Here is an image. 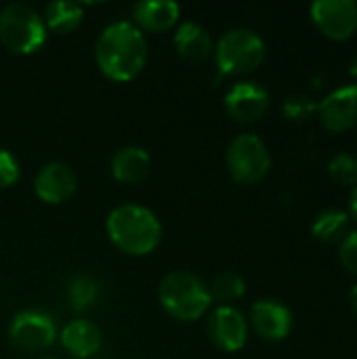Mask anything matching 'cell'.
I'll return each instance as SVG.
<instances>
[{
	"label": "cell",
	"mask_w": 357,
	"mask_h": 359,
	"mask_svg": "<svg viewBox=\"0 0 357 359\" xmlns=\"http://www.w3.org/2000/svg\"><path fill=\"white\" fill-rule=\"evenodd\" d=\"M112 244L130 257H145L154 252L162 240V223L158 215L135 202L116 206L105 221Z\"/></svg>",
	"instance_id": "obj_2"
},
{
	"label": "cell",
	"mask_w": 357,
	"mask_h": 359,
	"mask_svg": "<svg viewBox=\"0 0 357 359\" xmlns=\"http://www.w3.org/2000/svg\"><path fill=\"white\" fill-rule=\"evenodd\" d=\"M149 168H151V158H149L147 149H143L139 145L120 147L112 158L114 179L120 183H126V185L143 181L147 177Z\"/></svg>",
	"instance_id": "obj_17"
},
{
	"label": "cell",
	"mask_w": 357,
	"mask_h": 359,
	"mask_svg": "<svg viewBox=\"0 0 357 359\" xmlns=\"http://www.w3.org/2000/svg\"><path fill=\"white\" fill-rule=\"evenodd\" d=\"M44 25L55 34H72L84 19V6L74 0H55L44 6Z\"/></svg>",
	"instance_id": "obj_18"
},
{
	"label": "cell",
	"mask_w": 357,
	"mask_h": 359,
	"mask_svg": "<svg viewBox=\"0 0 357 359\" xmlns=\"http://www.w3.org/2000/svg\"><path fill=\"white\" fill-rule=\"evenodd\" d=\"M349 76H351V78H357V57L351 61V65H349Z\"/></svg>",
	"instance_id": "obj_27"
},
{
	"label": "cell",
	"mask_w": 357,
	"mask_h": 359,
	"mask_svg": "<svg viewBox=\"0 0 357 359\" xmlns=\"http://www.w3.org/2000/svg\"><path fill=\"white\" fill-rule=\"evenodd\" d=\"M210 341L223 351H240L248 341V322L242 311L231 305H219L206 322Z\"/></svg>",
	"instance_id": "obj_9"
},
{
	"label": "cell",
	"mask_w": 357,
	"mask_h": 359,
	"mask_svg": "<svg viewBox=\"0 0 357 359\" xmlns=\"http://www.w3.org/2000/svg\"><path fill=\"white\" fill-rule=\"evenodd\" d=\"M339 261H341V265H343L349 273L357 276V231L347 233V236L341 240Z\"/></svg>",
	"instance_id": "obj_25"
},
{
	"label": "cell",
	"mask_w": 357,
	"mask_h": 359,
	"mask_svg": "<svg viewBox=\"0 0 357 359\" xmlns=\"http://www.w3.org/2000/svg\"><path fill=\"white\" fill-rule=\"evenodd\" d=\"M173 40H175V46H177L179 55L185 61H191V63L208 59L213 55V50H215L210 32L204 25L196 23V21L181 23L179 29L175 32Z\"/></svg>",
	"instance_id": "obj_16"
},
{
	"label": "cell",
	"mask_w": 357,
	"mask_h": 359,
	"mask_svg": "<svg viewBox=\"0 0 357 359\" xmlns=\"http://www.w3.org/2000/svg\"><path fill=\"white\" fill-rule=\"evenodd\" d=\"M59 341L76 358H93L103 347V334L90 320H74L59 332Z\"/></svg>",
	"instance_id": "obj_15"
},
{
	"label": "cell",
	"mask_w": 357,
	"mask_h": 359,
	"mask_svg": "<svg viewBox=\"0 0 357 359\" xmlns=\"http://www.w3.org/2000/svg\"><path fill=\"white\" fill-rule=\"evenodd\" d=\"M316 27L330 40H349L357 32L356 0H316L309 8Z\"/></svg>",
	"instance_id": "obj_8"
},
{
	"label": "cell",
	"mask_w": 357,
	"mask_h": 359,
	"mask_svg": "<svg viewBox=\"0 0 357 359\" xmlns=\"http://www.w3.org/2000/svg\"><path fill=\"white\" fill-rule=\"evenodd\" d=\"M349 229V215L339 208L324 210L316 217L311 231L322 242H339L347 236Z\"/></svg>",
	"instance_id": "obj_19"
},
{
	"label": "cell",
	"mask_w": 357,
	"mask_h": 359,
	"mask_svg": "<svg viewBox=\"0 0 357 359\" xmlns=\"http://www.w3.org/2000/svg\"><path fill=\"white\" fill-rule=\"evenodd\" d=\"M46 25L42 15L25 4L11 2L0 11V42L15 55H32L46 40Z\"/></svg>",
	"instance_id": "obj_4"
},
{
	"label": "cell",
	"mask_w": 357,
	"mask_h": 359,
	"mask_svg": "<svg viewBox=\"0 0 357 359\" xmlns=\"http://www.w3.org/2000/svg\"><path fill=\"white\" fill-rule=\"evenodd\" d=\"M250 324L263 341H284L292 330L290 309L276 299H261L250 309Z\"/></svg>",
	"instance_id": "obj_13"
},
{
	"label": "cell",
	"mask_w": 357,
	"mask_h": 359,
	"mask_svg": "<svg viewBox=\"0 0 357 359\" xmlns=\"http://www.w3.org/2000/svg\"><path fill=\"white\" fill-rule=\"evenodd\" d=\"M19 175H21V164L15 158V154L0 147V189L13 187L19 181Z\"/></svg>",
	"instance_id": "obj_24"
},
{
	"label": "cell",
	"mask_w": 357,
	"mask_h": 359,
	"mask_svg": "<svg viewBox=\"0 0 357 359\" xmlns=\"http://www.w3.org/2000/svg\"><path fill=\"white\" fill-rule=\"evenodd\" d=\"M213 303L219 305H231L234 301H240L246 294V282L236 271H223L219 273L213 284L208 286Z\"/></svg>",
	"instance_id": "obj_20"
},
{
	"label": "cell",
	"mask_w": 357,
	"mask_h": 359,
	"mask_svg": "<svg viewBox=\"0 0 357 359\" xmlns=\"http://www.w3.org/2000/svg\"><path fill=\"white\" fill-rule=\"evenodd\" d=\"M328 175L335 183L345 185V187H356L357 185V158L349 154H337L328 162Z\"/></svg>",
	"instance_id": "obj_22"
},
{
	"label": "cell",
	"mask_w": 357,
	"mask_h": 359,
	"mask_svg": "<svg viewBox=\"0 0 357 359\" xmlns=\"http://www.w3.org/2000/svg\"><path fill=\"white\" fill-rule=\"evenodd\" d=\"M181 17V6L175 0H143L133 6V23L143 32H166Z\"/></svg>",
	"instance_id": "obj_14"
},
{
	"label": "cell",
	"mask_w": 357,
	"mask_h": 359,
	"mask_svg": "<svg viewBox=\"0 0 357 359\" xmlns=\"http://www.w3.org/2000/svg\"><path fill=\"white\" fill-rule=\"evenodd\" d=\"M282 111H284V116H286L288 120L301 122V120L311 118V116L318 111V105H316L314 99L307 97V95H290V97H286V101H284V105H282Z\"/></svg>",
	"instance_id": "obj_23"
},
{
	"label": "cell",
	"mask_w": 357,
	"mask_h": 359,
	"mask_svg": "<svg viewBox=\"0 0 357 359\" xmlns=\"http://www.w3.org/2000/svg\"><path fill=\"white\" fill-rule=\"evenodd\" d=\"M101 294V284L93 276H76L67 284V305L76 311L90 309Z\"/></svg>",
	"instance_id": "obj_21"
},
{
	"label": "cell",
	"mask_w": 357,
	"mask_h": 359,
	"mask_svg": "<svg viewBox=\"0 0 357 359\" xmlns=\"http://www.w3.org/2000/svg\"><path fill=\"white\" fill-rule=\"evenodd\" d=\"M322 124L332 133H345L357 126V84H347L330 95L318 105Z\"/></svg>",
	"instance_id": "obj_11"
},
{
	"label": "cell",
	"mask_w": 357,
	"mask_h": 359,
	"mask_svg": "<svg viewBox=\"0 0 357 359\" xmlns=\"http://www.w3.org/2000/svg\"><path fill=\"white\" fill-rule=\"evenodd\" d=\"M59 332L55 320L38 309H25L15 313L8 326V339L13 347L21 351H44L53 347Z\"/></svg>",
	"instance_id": "obj_7"
},
{
	"label": "cell",
	"mask_w": 357,
	"mask_h": 359,
	"mask_svg": "<svg viewBox=\"0 0 357 359\" xmlns=\"http://www.w3.org/2000/svg\"><path fill=\"white\" fill-rule=\"evenodd\" d=\"M351 215H353V219L357 221V185L353 187V191H351Z\"/></svg>",
	"instance_id": "obj_26"
},
{
	"label": "cell",
	"mask_w": 357,
	"mask_h": 359,
	"mask_svg": "<svg viewBox=\"0 0 357 359\" xmlns=\"http://www.w3.org/2000/svg\"><path fill=\"white\" fill-rule=\"evenodd\" d=\"M351 305H353V309H356L357 313V284L353 286V290H351Z\"/></svg>",
	"instance_id": "obj_28"
},
{
	"label": "cell",
	"mask_w": 357,
	"mask_h": 359,
	"mask_svg": "<svg viewBox=\"0 0 357 359\" xmlns=\"http://www.w3.org/2000/svg\"><path fill=\"white\" fill-rule=\"evenodd\" d=\"M78 177L65 162H46L34 177V191L44 204H61L74 196Z\"/></svg>",
	"instance_id": "obj_12"
},
{
	"label": "cell",
	"mask_w": 357,
	"mask_h": 359,
	"mask_svg": "<svg viewBox=\"0 0 357 359\" xmlns=\"http://www.w3.org/2000/svg\"><path fill=\"white\" fill-rule=\"evenodd\" d=\"M38 359H61V358H55V355H42V358Z\"/></svg>",
	"instance_id": "obj_29"
},
{
	"label": "cell",
	"mask_w": 357,
	"mask_h": 359,
	"mask_svg": "<svg viewBox=\"0 0 357 359\" xmlns=\"http://www.w3.org/2000/svg\"><path fill=\"white\" fill-rule=\"evenodd\" d=\"M158 301L177 322H196L213 305L208 284L187 269H177L162 278L158 286Z\"/></svg>",
	"instance_id": "obj_3"
},
{
	"label": "cell",
	"mask_w": 357,
	"mask_h": 359,
	"mask_svg": "<svg viewBox=\"0 0 357 359\" xmlns=\"http://www.w3.org/2000/svg\"><path fill=\"white\" fill-rule=\"evenodd\" d=\"M225 166L234 181L255 185L263 181L271 168V156L261 137L252 133L238 135L225 151Z\"/></svg>",
	"instance_id": "obj_6"
},
{
	"label": "cell",
	"mask_w": 357,
	"mask_h": 359,
	"mask_svg": "<svg viewBox=\"0 0 357 359\" xmlns=\"http://www.w3.org/2000/svg\"><path fill=\"white\" fill-rule=\"evenodd\" d=\"M149 57L145 34L126 19L112 21L97 38L95 61L103 76L116 82L137 78Z\"/></svg>",
	"instance_id": "obj_1"
},
{
	"label": "cell",
	"mask_w": 357,
	"mask_h": 359,
	"mask_svg": "<svg viewBox=\"0 0 357 359\" xmlns=\"http://www.w3.org/2000/svg\"><path fill=\"white\" fill-rule=\"evenodd\" d=\"M213 53L223 76H244L263 63L265 42L248 27H234L219 38Z\"/></svg>",
	"instance_id": "obj_5"
},
{
	"label": "cell",
	"mask_w": 357,
	"mask_h": 359,
	"mask_svg": "<svg viewBox=\"0 0 357 359\" xmlns=\"http://www.w3.org/2000/svg\"><path fill=\"white\" fill-rule=\"evenodd\" d=\"M225 111L238 122H255L269 107V93L259 82H238L234 84L223 99Z\"/></svg>",
	"instance_id": "obj_10"
}]
</instances>
